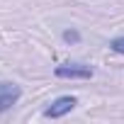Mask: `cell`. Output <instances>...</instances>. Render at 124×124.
I'll return each instance as SVG.
<instances>
[{"label":"cell","mask_w":124,"mask_h":124,"mask_svg":"<svg viewBox=\"0 0 124 124\" xmlns=\"http://www.w3.org/2000/svg\"><path fill=\"white\" fill-rule=\"evenodd\" d=\"M76 105H78V97H76V95H61V97H56L49 107H44V117H46V119H61V117L71 114V112L76 109Z\"/></svg>","instance_id":"cell-2"},{"label":"cell","mask_w":124,"mask_h":124,"mask_svg":"<svg viewBox=\"0 0 124 124\" xmlns=\"http://www.w3.org/2000/svg\"><path fill=\"white\" fill-rule=\"evenodd\" d=\"M22 97V88L12 80H3L0 83V112H8L12 109Z\"/></svg>","instance_id":"cell-3"},{"label":"cell","mask_w":124,"mask_h":124,"mask_svg":"<svg viewBox=\"0 0 124 124\" xmlns=\"http://www.w3.org/2000/svg\"><path fill=\"white\" fill-rule=\"evenodd\" d=\"M54 76L61 80H90L95 76V68L80 61H68V63H61L54 68Z\"/></svg>","instance_id":"cell-1"},{"label":"cell","mask_w":124,"mask_h":124,"mask_svg":"<svg viewBox=\"0 0 124 124\" xmlns=\"http://www.w3.org/2000/svg\"><path fill=\"white\" fill-rule=\"evenodd\" d=\"M109 49H112L114 54H122V56H124V34H122V37H114V39L109 41Z\"/></svg>","instance_id":"cell-5"},{"label":"cell","mask_w":124,"mask_h":124,"mask_svg":"<svg viewBox=\"0 0 124 124\" xmlns=\"http://www.w3.org/2000/svg\"><path fill=\"white\" fill-rule=\"evenodd\" d=\"M61 39H63L66 44H78V41H80V32H76V29H63Z\"/></svg>","instance_id":"cell-4"}]
</instances>
